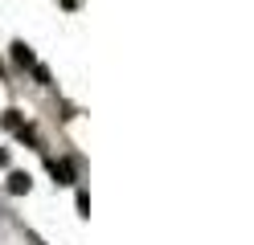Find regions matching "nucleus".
I'll list each match as a JSON object with an SVG mask.
<instances>
[{"label": "nucleus", "instance_id": "nucleus-1", "mask_svg": "<svg viewBox=\"0 0 254 245\" xmlns=\"http://www.w3.org/2000/svg\"><path fill=\"white\" fill-rule=\"evenodd\" d=\"M50 172H54V184H74V168L66 159H50Z\"/></svg>", "mask_w": 254, "mask_h": 245}, {"label": "nucleus", "instance_id": "nucleus-2", "mask_svg": "<svg viewBox=\"0 0 254 245\" xmlns=\"http://www.w3.org/2000/svg\"><path fill=\"white\" fill-rule=\"evenodd\" d=\"M12 61H17V65H25V70H29V65H33V49H29L25 41H12Z\"/></svg>", "mask_w": 254, "mask_h": 245}, {"label": "nucleus", "instance_id": "nucleus-3", "mask_svg": "<svg viewBox=\"0 0 254 245\" xmlns=\"http://www.w3.org/2000/svg\"><path fill=\"white\" fill-rule=\"evenodd\" d=\"M8 192H12V196L29 192V172H12V176H8Z\"/></svg>", "mask_w": 254, "mask_h": 245}, {"label": "nucleus", "instance_id": "nucleus-4", "mask_svg": "<svg viewBox=\"0 0 254 245\" xmlns=\"http://www.w3.org/2000/svg\"><path fill=\"white\" fill-rule=\"evenodd\" d=\"M4 163H8V151H4V147H0V168H4Z\"/></svg>", "mask_w": 254, "mask_h": 245}]
</instances>
